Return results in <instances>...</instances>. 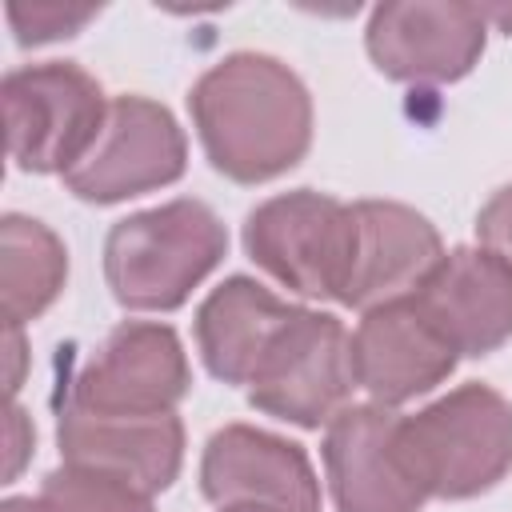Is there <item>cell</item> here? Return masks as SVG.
I'll return each mask as SVG.
<instances>
[{"instance_id":"cell-23","label":"cell","mask_w":512,"mask_h":512,"mask_svg":"<svg viewBox=\"0 0 512 512\" xmlns=\"http://www.w3.org/2000/svg\"><path fill=\"white\" fill-rule=\"evenodd\" d=\"M0 512H48V508H44L40 496H36V500H32V496H8V500L0 504Z\"/></svg>"},{"instance_id":"cell-6","label":"cell","mask_w":512,"mask_h":512,"mask_svg":"<svg viewBox=\"0 0 512 512\" xmlns=\"http://www.w3.org/2000/svg\"><path fill=\"white\" fill-rule=\"evenodd\" d=\"M352 388V336L344 324L328 312L296 308L248 380V400L288 424L320 428L348 404Z\"/></svg>"},{"instance_id":"cell-20","label":"cell","mask_w":512,"mask_h":512,"mask_svg":"<svg viewBox=\"0 0 512 512\" xmlns=\"http://www.w3.org/2000/svg\"><path fill=\"white\" fill-rule=\"evenodd\" d=\"M476 236L484 248L500 252L504 260H512V184L500 188L476 216Z\"/></svg>"},{"instance_id":"cell-12","label":"cell","mask_w":512,"mask_h":512,"mask_svg":"<svg viewBox=\"0 0 512 512\" xmlns=\"http://www.w3.org/2000/svg\"><path fill=\"white\" fill-rule=\"evenodd\" d=\"M484 32L488 20L476 4H380L368 20V56L392 80L448 84L472 72L484 52Z\"/></svg>"},{"instance_id":"cell-9","label":"cell","mask_w":512,"mask_h":512,"mask_svg":"<svg viewBox=\"0 0 512 512\" xmlns=\"http://www.w3.org/2000/svg\"><path fill=\"white\" fill-rule=\"evenodd\" d=\"M324 468L336 512H420L428 500L404 456L400 416L384 404H344L328 420Z\"/></svg>"},{"instance_id":"cell-11","label":"cell","mask_w":512,"mask_h":512,"mask_svg":"<svg viewBox=\"0 0 512 512\" xmlns=\"http://www.w3.org/2000/svg\"><path fill=\"white\" fill-rule=\"evenodd\" d=\"M200 488L216 508L320 512V484L300 444L252 424H224L204 444Z\"/></svg>"},{"instance_id":"cell-1","label":"cell","mask_w":512,"mask_h":512,"mask_svg":"<svg viewBox=\"0 0 512 512\" xmlns=\"http://www.w3.org/2000/svg\"><path fill=\"white\" fill-rule=\"evenodd\" d=\"M200 144L216 172L260 184L304 160L312 144V96L300 76L264 52H232L188 96Z\"/></svg>"},{"instance_id":"cell-25","label":"cell","mask_w":512,"mask_h":512,"mask_svg":"<svg viewBox=\"0 0 512 512\" xmlns=\"http://www.w3.org/2000/svg\"><path fill=\"white\" fill-rule=\"evenodd\" d=\"M220 512H244V508H220Z\"/></svg>"},{"instance_id":"cell-8","label":"cell","mask_w":512,"mask_h":512,"mask_svg":"<svg viewBox=\"0 0 512 512\" xmlns=\"http://www.w3.org/2000/svg\"><path fill=\"white\" fill-rule=\"evenodd\" d=\"M192 384L180 336L168 324L128 320L108 332L96 356L76 372L68 404L104 416L172 412Z\"/></svg>"},{"instance_id":"cell-19","label":"cell","mask_w":512,"mask_h":512,"mask_svg":"<svg viewBox=\"0 0 512 512\" xmlns=\"http://www.w3.org/2000/svg\"><path fill=\"white\" fill-rule=\"evenodd\" d=\"M96 4H8V20L16 28L20 44H48L60 36L80 32L88 20H96Z\"/></svg>"},{"instance_id":"cell-24","label":"cell","mask_w":512,"mask_h":512,"mask_svg":"<svg viewBox=\"0 0 512 512\" xmlns=\"http://www.w3.org/2000/svg\"><path fill=\"white\" fill-rule=\"evenodd\" d=\"M480 12H484V20L500 24V28L512 36V4H488V8H480Z\"/></svg>"},{"instance_id":"cell-7","label":"cell","mask_w":512,"mask_h":512,"mask_svg":"<svg viewBox=\"0 0 512 512\" xmlns=\"http://www.w3.org/2000/svg\"><path fill=\"white\" fill-rule=\"evenodd\" d=\"M188 144L176 116L148 96L108 100V116L64 184L88 204H116L184 176Z\"/></svg>"},{"instance_id":"cell-10","label":"cell","mask_w":512,"mask_h":512,"mask_svg":"<svg viewBox=\"0 0 512 512\" xmlns=\"http://www.w3.org/2000/svg\"><path fill=\"white\" fill-rule=\"evenodd\" d=\"M440 260L444 244L428 216L396 200H356L340 304L372 312L380 304L412 300Z\"/></svg>"},{"instance_id":"cell-18","label":"cell","mask_w":512,"mask_h":512,"mask_svg":"<svg viewBox=\"0 0 512 512\" xmlns=\"http://www.w3.org/2000/svg\"><path fill=\"white\" fill-rule=\"evenodd\" d=\"M40 500L48 512H156L152 492L92 468L64 464L44 476Z\"/></svg>"},{"instance_id":"cell-5","label":"cell","mask_w":512,"mask_h":512,"mask_svg":"<svg viewBox=\"0 0 512 512\" xmlns=\"http://www.w3.org/2000/svg\"><path fill=\"white\" fill-rule=\"evenodd\" d=\"M244 248L284 288L340 300L352 248V204L312 188L272 196L248 212Z\"/></svg>"},{"instance_id":"cell-13","label":"cell","mask_w":512,"mask_h":512,"mask_svg":"<svg viewBox=\"0 0 512 512\" xmlns=\"http://www.w3.org/2000/svg\"><path fill=\"white\" fill-rule=\"evenodd\" d=\"M456 368V348L440 336V328L416 308V300H396L364 312L352 332V372L356 388L372 396V404H404L412 396L432 392Z\"/></svg>"},{"instance_id":"cell-17","label":"cell","mask_w":512,"mask_h":512,"mask_svg":"<svg viewBox=\"0 0 512 512\" xmlns=\"http://www.w3.org/2000/svg\"><path fill=\"white\" fill-rule=\"evenodd\" d=\"M68 252L60 236L28 216H4L0 224V312L4 328L36 320L64 288Z\"/></svg>"},{"instance_id":"cell-3","label":"cell","mask_w":512,"mask_h":512,"mask_svg":"<svg viewBox=\"0 0 512 512\" xmlns=\"http://www.w3.org/2000/svg\"><path fill=\"white\" fill-rule=\"evenodd\" d=\"M400 444L428 496H480L512 468V404L488 384H460L400 416Z\"/></svg>"},{"instance_id":"cell-4","label":"cell","mask_w":512,"mask_h":512,"mask_svg":"<svg viewBox=\"0 0 512 512\" xmlns=\"http://www.w3.org/2000/svg\"><path fill=\"white\" fill-rule=\"evenodd\" d=\"M0 100L8 156L24 172H72L108 116L100 84L68 60L12 68Z\"/></svg>"},{"instance_id":"cell-21","label":"cell","mask_w":512,"mask_h":512,"mask_svg":"<svg viewBox=\"0 0 512 512\" xmlns=\"http://www.w3.org/2000/svg\"><path fill=\"white\" fill-rule=\"evenodd\" d=\"M4 436H8V480L20 472V464L28 460V448H32V428H28V416L24 408L8 404V420H4Z\"/></svg>"},{"instance_id":"cell-22","label":"cell","mask_w":512,"mask_h":512,"mask_svg":"<svg viewBox=\"0 0 512 512\" xmlns=\"http://www.w3.org/2000/svg\"><path fill=\"white\" fill-rule=\"evenodd\" d=\"M4 352H8V396H16L20 368H24V336H20V328H4Z\"/></svg>"},{"instance_id":"cell-2","label":"cell","mask_w":512,"mask_h":512,"mask_svg":"<svg viewBox=\"0 0 512 512\" xmlns=\"http://www.w3.org/2000/svg\"><path fill=\"white\" fill-rule=\"evenodd\" d=\"M228 232L200 200H168L112 224L104 276L112 296L136 312H168L220 264Z\"/></svg>"},{"instance_id":"cell-16","label":"cell","mask_w":512,"mask_h":512,"mask_svg":"<svg viewBox=\"0 0 512 512\" xmlns=\"http://www.w3.org/2000/svg\"><path fill=\"white\" fill-rule=\"evenodd\" d=\"M292 316L296 308L264 284L228 276L196 312V344L208 372L224 384H248Z\"/></svg>"},{"instance_id":"cell-14","label":"cell","mask_w":512,"mask_h":512,"mask_svg":"<svg viewBox=\"0 0 512 512\" xmlns=\"http://www.w3.org/2000/svg\"><path fill=\"white\" fill-rule=\"evenodd\" d=\"M56 440L64 464L120 476L144 492H164L180 476L184 460V424L176 412L104 416L64 404Z\"/></svg>"},{"instance_id":"cell-15","label":"cell","mask_w":512,"mask_h":512,"mask_svg":"<svg viewBox=\"0 0 512 512\" xmlns=\"http://www.w3.org/2000/svg\"><path fill=\"white\" fill-rule=\"evenodd\" d=\"M456 356L496 352L512 336V260L492 248H452L412 296Z\"/></svg>"}]
</instances>
